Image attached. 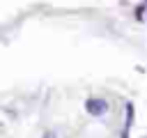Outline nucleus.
I'll list each match as a JSON object with an SVG mask.
<instances>
[{"label": "nucleus", "mask_w": 147, "mask_h": 138, "mask_svg": "<svg viewBox=\"0 0 147 138\" xmlns=\"http://www.w3.org/2000/svg\"><path fill=\"white\" fill-rule=\"evenodd\" d=\"M85 108H87V113H92V115H103V113L108 110V101H103V99H87Z\"/></svg>", "instance_id": "nucleus-1"}, {"label": "nucleus", "mask_w": 147, "mask_h": 138, "mask_svg": "<svg viewBox=\"0 0 147 138\" xmlns=\"http://www.w3.org/2000/svg\"><path fill=\"white\" fill-rule=\"evenodd\" d=\"M44 138H55V136H53V133H46V136H44Z\"/></svg>", "instance_id": "nucleus-3"}, {"label": "nucleus", "mask_w": 147, "mask_h": 138, "mask_svg": "<svg viewBox=\"0 0 147 138\" xmlns=\"http://www.w3.org/2000/svg\"><path fill=\"white\" fill-rule=\"evenodd\" d=\"M133 124V103H126V129H131Z\"/></svg>", "instance_id": "nucleus-2"}]
</instances>
